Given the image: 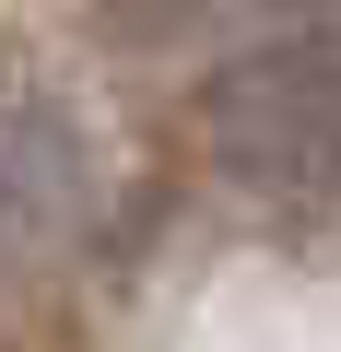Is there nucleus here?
<instances>
[{
	"mask_svg": "<svg viewBox=\"0 0 341 352\" xmlns=\"http://www.w3.org/2000/svg\"><path fill=\"white\" fill-rule=\"evenodd\" d=\"M118 12H189V0H118Z\"/></svg>",
	"mask_w": 341,
	"mask_h": 352,
	"instance_id": "f03ea898",
	"label": "nucleus"
},
{
	"mask_svg": "<svg viewBox=\"0 0 341 352\" xmlns=\"http://www.w3.org/2000/svg\"><path fill=\"white\" fill-rule=\"evenodd\" d=\"M200 141L259 188H318V176H341V71L259 47L200 94Z\"/></svg>",
	"mask_w": 341,
	"mask_h": 352,
	"instance_id": "f257e3e1",
	"label": "nucleus"
}]
</instances>
